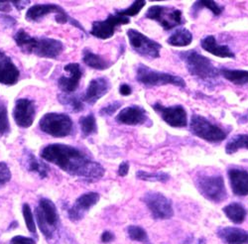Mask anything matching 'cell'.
I'll use <instances>...</instances> for the list:
<instances>
[{"instance_id": "cell-2", "label": "cell", "mask_w": 248, "mask_h": 244, "mask_svg": "<svg viewBox=\"0 0 248 244\" xmlns=\"http://www.w3.org/2000/svg\"><path fill=\"white\" fill-rule=\"evenodd\" d=\"M14 41L23 53L40 58L56 59L64 50L59 40L44 37H32L24 29H20L14 36Z\"/></svg>"}, {"instance_id": "cell-45", "label": "cell", "mask_w": 248, "mask_h": 244, "mask_svg": "<svg viewBox=\"0 0 248 244\" xmlns=\"http://www.w3.org/2000/svg\"><path fill=\"white\" fill-rule=\"evenodd\" d=\"M11 4L14 5L17 9L22 10L24 7L30 4V1H11Z\"/></svg>"}, {"instance_id": "cell-5", "label": "cell", "mask_w": 248, "mask_h": 244, "mask_svg": "<svg viewBox=\"0 0 248 244\" xmlns=\"http://www.w3.org/2000/svg\"><path fill=\"white\" fill-rule=\"evenodd\" d=\"M136 78L140 84L148 88L166 85H173L179 88L186 87L185 80L182 77L167 73L152 70L142 64H140L137 68Z\"/></svg>"}, {"instance_id": "cell-14", "label": "cell", "mask_w": 248, "mask_h": 244, "mask_svg": "<svg viewBox=\"0 0 248 244\" xmlns=\"http://www.w3.org/2000/svg\"><path fill=\"white\" fill-rule=\"evenodd\" d=\"M153 109L162 117V119L172 127H186L188 124L187 112L182 106L164 107L161 104L152 106Z\"/></svg>"}, {"instance_id": "cell-13", "label": "cell", "mask_w": 248, "mask_h": 244, "mask_svg": "<svg viewBox=\"0 0 248 244\" xmlns=\"http://www.w3.org/2000/svg\"><path fill=\"white\" fill-rule=\"evenodd\" d=\"M129 22L130 19L128 17L115 12V14H110L106 20L93 22L90 33L98 39L107 40L113 36L118 26L128 24Z\"/></svg>"}, {"instance_id": "cell-30", "label": "cell", "mask_w": 248, "mask_h": 244, "mask_svg": "<svg viewBox=\"0 0 248 244\" xmlns=\"http://www.w3.org/2000/svg\"><path fill=\"white\" fill-rule=\"evenodd\" d=\"M58 97L62 105L68 107L74 112H79L81 110H84V104H82V101L79 97L68 93L59 94Z\"/></svg>"}, {"instance_id": "cell-16", "label": "cell", "mask_w": 248, "mask_h": 244, "mask_svg": "<svg viewBox=\"0 0 248 244\" xmlns=\"http://www.w3.org/2000/svg\"><path fill=\"white\" fill-rule=\"evenodd\" d=\"M99 200V195L95 192L86 193L79 196L68 211V216L72 221H78L85 217L87 213Z\"/></svg>"}, {"instance_id": "cell-39", "label": "cell", "mask_w": 248, "mask_h": 244, "mask_svg": "<svg viewBox=\"0 0 248 244\" xmlns=\"http://www.w3.org/2000/svg\"><path fill=\"white\" fill-rule=\"evenodd\" d=\"M120 107H121V103H119V101H115V103L109 104L108 106L102 107L99 110V114L101 116H110L114 112H116L120 108Z\"/></svg>"}, {"instance_id": "cell-21", "label": "cell", "mask_w": 248, "mask_h": 244, "mask_svg": "<svg viewBox=\"0 0 248 244\" xmlns=\"http://www.w3.org/2000/svg\"><path fill=\"white\" fill-rule=\"evenodd\" d=\"M229 178L232 192L236 196L248 195V172L242 169H230Z\"/></svg>"}, {"instance_id": "cell-19", "label": "cell", "mask_w": 248, "mask_h": 244, "mask_svg": "<svg viewBox=\"0 0 248 244\" xmlns=\"http://www.w3.org/2000/svg\"><path fill=\"white\" fill-rule=\"evenodd\" d=\"M116 122L125 125H140L148 120L147 111L140 107L132 106L123 108L115 118Z\"/></svg>"}, {"instance_id": "cell-6", "label": "cell", "mask_w": 248, "mask_h": 244, "mask_svg": "<svg viewBox=\"0 0 248 244\" xmlns=\"http://www.w3.org/2000/svg\"><path fill=\"white\" fill-rule=\"evenodd\" d=\"M39 126L41 130L50 136L63 138L71 134L74 124L71 117L65 113L49 112L41 118Z\"/></svg>"}, {"instance_id": "cell-28", "label": "cell", "mask_w": 248, "mask_h": 244, "mask_svg": "<svg viewBox=\"0 0 248 244\" xmlns=\"http://www.w3.org/2000/svg\"><path fill=\"white\" fill-rule=\"evenodd\" d=\"M219 74L227 80L232 81V84L240 86L248 84V71L220 69Z\"/></svg>"}, {"instance_id": "cell-1", "label": "cell", "mask_w": 248, "mask_h": 244, "mask_svg": "<svg viewBox=\"0 0 248 244\" xmlns=\"http://www.w3.org/2000/svg\"><path fill=\"white\" fill-rule=\"evenodd\" d=\"M42 159L58 166L71 176L93 181L102 178L105 168L76 147L54 143L41 151Z\"/></svg>"}, {"instance_id": "cell-31", "label": "cell", "mask_w": 248, "mask_h": 244, "mask_svg": "<svg viewBox=\"0 0 248 244\" xmlns=\"http://www.w3.org/2000/svg\"><path fill=\"white\" fill-rule=\"evenodd\" d=\"M79 125L80 129L84 136H90L97 131V125H96V120L93 114H89L87 116L81 117L79 119Z\"/></svg>"}, {"instance_id": "cell-38", "label": "cell", "mask_w": 248, "mask_h": 244, "mask_svg": "<svg viewBox=\"0 0 248 244\" xmlns=\"http://www.w3.org/2000/svg\"><path fill=\"white\" fill-rule=\"evenodd\" d=\"M198 5L200 6H204L205 8L210 9L215 15H220L223 8L221 6H219L217 3H216L215 1H206V0H202V1H199L197 2Z\"/></svg>"}, {"instance_id": "cell-41", "label": "cell", "mask_w": 248, "mask_h": 244, "mask_svg": "<svg viewBox=\"0 0 248 244\" xmlns=\"http://www.w3.org/2000/svg\"><path fill=\"white\" fill-rule=\"evenodd\" d=\"M128 172H129V163L126 162V161H124L119 165L118 175L120 177H125V176H127Z\"/></svg>"}, {"instance_id": "cell-17", "label": "cell", "mask_w": 248, "mask_h": 244, "mask_svg": "<svg viewBox=\"0 0 248 244\" xmlns=\"http://www.w3.org/2000/svg\"><path fill=\"white\" fill-rule=\"evenodd\" d=\"M65 72L69 74L68 76H62L58 80V86L64 93H72L77 91L79 85V80L82 76V71L78 63L68 64L64 68Z\"/></svg>"}, {"instance_id": "cell-33", "label": "cell", "mask_w": 248, "mask_h": 244, "mask_svg": "<svg viewBox=\"0 0 248 244\" xmlns=\"http://www.w3.org/2000/svg\"><path fill=\"white\" fill-rule=\"evenodd\" d=\"M127 233L131 240L138 242H148V235L146 230L141 227L137 226H129L127 228Z\"/></svg>"}, {"instance_id": "cell-40", "label": "cell", "mask_w": 248, "mask_h": 244, "mask_svg": "<svg viewBox=\"0 0 248 244\" xmlns=\"http://www.w3.org/2000/svg\"><path fill=\"white\" fill-rule=\"evenodd\" d=\"M9 244H36V241L34 238L31 237L17 235L11 238Z\"/></svg>"}, {"instance_id": "cell-44", "label": "cell", "mask_w": 248, "mask_h": 244, "mask_svg": "<svg viewBox=\"0 0 248 244\" xmlns=\"http://www.w3.org/2000/svg\"><path fill=\"white\" fill-rule=\"evenodd\" d=\"M0 11L1 12L11 11V2L10 1H0Z\"/></svg>"}, {"instance_id": "cell-24", "label": "cell", "mask_w": 248, "mask_h": 244, "mask_svg": "<svg viewBox=\"0 0 248 244\" xmlns=\"http://www.w3.org/2000/svg\"><path fill=\"white\" fill-rule=\"evenodd\" d=\"M84 57H82V61L86 65H88L90 68H93L94 70H106L108 69L111 65L108 62V60H106L105 58H102L99 55H96L94 53H93L91 50L85 49L84 52Z\"/></svg>"}, {"instance_id": "cell-32", "label": "cell", "mask_w": 248, "mask_h": 244, "mask_svg": "<svg viewBox=\"0 0 248 244\" xmlns=\"http://www.w3.org/2000/svg\"><path fill=\"white\" fill-rule=\"evenodd\" d=\"M136 177L139 180L142 181H147V182H160V183H166L169 179L170 176L166 173H148V172H144V171H138L136 173Z\"/></svg>"}, {"instance_id": "cell-43", "label": "cell", "mask_w": 248, "mask_h": 244, "mask_svg": "<svg viewBox=\"0 0 248 244\" xmlns=\"http://www.w3.org/2000/svg\"><path fill=\"white\" fill-rule=\"evenodd\" d=\"M119 92H120V94H122V95H124V96H127V95L131 94L132 90H131V88H130L128 85H125V84H124V85L120 86Z\"/></svg>"}, {"instance_id": "cell-12", "label": "cell", "mask_w": 248, "mask_h": 244, "mask_svg": "<svg viewBox=\"0 0 248 244\" xmlns=\"http://www.w3.org/2000/svg\"><path fill=\"white\" fill-rule=\"evenodd\" d=\"M143 201L155 219H169L174 215L171 200L161 193L148 192L144 195Z\"/></svg>"}, {"instance_id": "cell-23", "label": "cell", "mask_w": 248, "mask_h": 244, "mask_svg": "<svg viewBox=\"0 0 248 244\" xmlns=\"http://www.w3.org/2000/svg\"><path fill=\"white\" fill-rule=\"evenodd\" d=\"M202 48L217 57L219 58H234V53L230 49L229 46L219 45L217 43V40L214 36H206L201 42Z\"/></svg>"}, {"instance_id": "cell-11", "label": "cell", "mask_w": 248, "mask_h": 244, "mask_svg": "<svg viewBox=\"0 0 248 244\" xmlns=\"http://www.w3.org/2000/svg\"><path fill=\"white\" fill-rule=\"evenodd\" d=\"M145 17L157 21L165 30H171L183 23L182 12L179 9L154 5L149 7Z\"/></svg>"}, {"instance_id": "cell-15", "label": "cell", "mask_w": 248, "mask_h": 244, "mask_svg": "<svg viewBox=\"0 0 248 244\" xmlns=\"http://www.w3.org/2000/svg\"><path fill=\"white\" fill-rule=\"evenodd\" d=\"M36 115L34 101L29 98H19L16 100L13 109V118L15 123L21 128H29Z\"/></svg>"}, {"instance_id": "cell-36", "label": "cell", "mask_w": 248, "mask_h": 244, "mask_svg": "<svg viewBox=\"0 0 248 244\" xmlns=\"http://www.w3.org/2000/svg\"><path fill=\"white\" fill-rule=\"evenodd\" d=\"M146 2L145 1H134L128 8L124 9V10H118L116 11L117 13H119L120 15H123V16H126V17H131V16H135L137 15L141 9L145 6Z\"/></svg>"}, {"instance_id": "cell-8", "label": "cell", "mask_w": 248, "mask_h": 244, "mask_svg": "<svg viewBox=\"0 0 248 244\" xmlns=\"http://www.w3.org/2000/svg\"><path fill=\"white\" fill-rule=\"evenodd\" d=\"M56 14V22L59 24H66L71 22L73 25L85 32L84 28L80 26L76 20L72 19L69 14L58 4H36L30 7L26 12V20L30 22H37L47 15Z\"/></svg>"}, {"instance_id": "cell-35", "label": "cell", "mask_w": 248, "mask_h": 244, "mask_svg": "<svg viewBox=\"0 0 248 244\" xmlns=\"http://www.w3.org/2000/svg\"><path fill=\"white\" fill-rule=\"evenodd\" d=\"M10 125L8 121L7 109L4 105H0V135L9 133Z\"/></svg>"}, {"instance_id": "cell-18", "label": "cell", "mask_w": 248, "mask_h": 244, "mask_svg": "<svg viewBox=\"0 0 248 244\" xmlns=\"http://www.w3.org/2000/svg\"><path fill=\"white\" fill-rule=\"evenodd\" d=\"M20 72L12 59L3 51H0V84L14 86L18 83Z\"/></svg>"}, {"instance_id": "cell-37", "label": "cell", "mask_w": 248, "mask_h": 244, "mask_svg": "<svg viewBox=\"0 0 248 244\" xmlns=\"http://www.w3.org/2000/svg\"><path fill=\"white\" fill-rule=\"evenodd\" d=\"M11 180V172L7 164L4 162H0V188L6 185Z\"/></svg>"}, {"instance_id": "cell-26", "label": "cell", "mask_w": 248, "mask_h": 244, "mask_svg": "<svg viewBox=\"0 0 248 244\" xmlns=\"http://www.w3.org/2000/svg\"><path fill=\"white\" fill-rule=\"evenodd\" d=\"M193 41L192 33L186 28H182L174 32L167 40L169 45L174 47H186L189 46Z\"/></svg>"}, {"instance_id": "cell-22", "label": "cell", "mask_w": 248, "mask_h": 244, "mask_svg": "<svg viewBox=\"0 0 248 244\" xmlns=\"http://www.w3.org/2000/svg\"><path fill=\"white\" fill-rule=\"evenodd\" d=\"M217 234L226 244H248V231L238 228H222Z\"/></svg>"}, {"instance_id": "cell-27", "label": "cell", "mask_w": 248, "mask_h": 244, "mask_svg": "<svg viewBox=\"0 0 248 244\" xmlns=\"http://www.w3.org/2000/svg\"><path fill=\"white\" fill-rule=\"evenodd\" d=\"M223 213L231 221L236 225L242 223L246 217V210L238 202L230 203L229 206L223 208Z\"/></svg>"}, {"instance_id": "cell-7", "label": "cell", "mask_w": 248, "mask_h": 244, "mask_svg": "<svg viewBox=\"0 0 248 244\" xmlns=\"http://www.w3.org/2000/svg\"><path fill=\"white\" fill-rule=\"evenodd\" d=\"M196 185L200 193L214 202H221L227 198L222 176L201 175L197 178Z\"/></svg>"}, {"instance_id": "cell-10", "label": "cell", "mask_w": 248, "mask_h": 244, "mask_svg": "<svg viewBox=\"0 0 248 244\" xmlns=\"http://www.w3.org/2000/svg\"><path fill=\"white\" fill-rule=\"evenodd\" d=\"M127 37L132 49L137 54L149 59H158L160 57L162 46L156 41L151 40L135 29H129L127 31Z\"/></svg>"}, {"instance_id": "cell-3", "label": "cell", "mask_w": 248, "mask_h": 244, "mask_svg": "<svg viewBox=\"0 0 248 244\" xmlns=\"http://www.w3.org/2000/svg\"><path fill=\"white\" fill-rule=\"evenodd\" d=\"M35 214L41 232L49 242L54 240L60 229V217L55 203L49 198H42L39 200Z\"/></svg>"}, {"instance_id": "cell-29", "label": "cell", "mask_w": 248, "mask_h": 244, "mask_svg": "<svg viewBox=\"0 0 248 244\" xmlns=\"http://www.w3.org/2000/svg\"><path fill=\"white\" fill-rule=\"evenodd\" d=\"M239 149H248V135L238 134L235 135L231 141L227 142L225 152L227 154H233Z\"/></svg>"}, {"instance_id": "cell-9", "label": "cell", "mask_w": 248, "mask_h": 244, "mask_svg": "<svg viewBox=\"0 0 248 244\" xmlns=\"http://www.w3.org/2000/svg\"><path fill=\"white\" fill-rule=\"evenodd\" d=\"M191 131L196 136L209 142H220L226 138V132L213 124L203 116L194 114L191 119Z\"/></svg>"}, {"instance_id": "cell-20", "label": "cell", "mask_w": 248, "mask_h": 244, "mask_svg": "<svg viewBox=\"0 0 248 244\" xmlns=\"http://www.w3.org/2000/svg\"><path fill=\"white\" fill-rule=\"evenodd\" d=\"M110 90L109 80L106 77H98L93 79L87 92L82 97V100L86 101L87 104L93 106L97 100H99L102 96H105Z\"/></svg>"}, {"instance_id": "cell-42", "label": "cell", "mask_w": 248, "mask_h": 244, "mask_svg": "<svg viewBox=\"0 0 248 244\" xmlns=\"http://www.w3.org/2000/svg\"><path fill=\"white\" fill-rule=\"evenodd\" d=\"M100 239H101V242H103V243H109L115 239V236L111 231L106 230L102 232Z\"/></svg>"}, {"instance_id": "cell-34", "label": "cell", "mask_w": 248, "mask_h": 244, "mask_svg": "<svg viewBox=\"0 0 248 244\" xmlns=\"http://www.w3.org/2000/svg\"><path fill=\"white\" fill-rule=\"evenodd\" d=\"M23 216H24V220L26 223V227L28 229V230L33 234V235H37V230H36V225H35V220H34V216L31 211L30 206L28 203H24L23 205Z\"/></svg>"}, {"instance_id": "cell-25", "label": "cell", "mask_w": 248, "mask_h": 244, "mask_svg": "<svg viewBox=\"0 0 248 244\" xmlns=\"http://www.w3.org/2000/svg\"><path fill=\"white\" fill-rule=\"evenodd\" d=\"M26 168L28 171L36 173L40 176V178H46L49 174V167L44 162L38 160L31 152L26 154Z\"/></svg>"}, {"instance_id": "cell-4", "label": "cell", "mask_w": 248, "mask_h": 244, "mask_svg": "<svg viewBox=\"0 0 248 244\" xmlns=\"http://www.w3.org/2000/svg\"><path fill=\"white\" fill-rule=\"evenodd\" d=\"M180 58L184 61L189 73L202 80H215L218 77L219 69L215 67L212 61L199 54L197 51L182 52Z\"/></svg>"}]
</instances>
